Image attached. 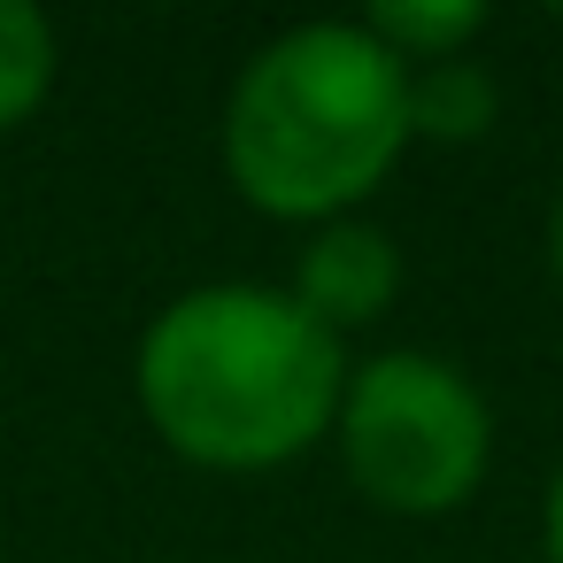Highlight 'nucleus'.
Instances as JSON below:
<instances>
[{
	"instance_id": "f257e3e1",
	"label": "nucleus",
	"mask_w": 563,
	"mask_h": 563,
	"mask_svg": "<svg viewBox=\"0 0 563 563\" xmlns=\"http://www.w3.org/2000/svg\"><path fill=\"white\" fill-rule=\"evenodd\" d=\"M347 363V340H332L286 286L217 278L147 317L132 394L178 463L247 478L332 440Z\"/></svg>"
},
{
	"instance_id": "f03ea898",
	"label": "nucleus",
	"mask_w": 563,
	"mask_h": 563,
	"mask_svg": "<svg viewBox=\"0 0 563 563\" xmlns=\"http://www.w3.org/2000/svg\"><path fill=\"white\" fill-rule=\"evenodd\" d=\"M409 155V70L363 32L324 16L263 40L217 117L224 186L271 224L355 217Z\"/></svg>"
},
{
	"instance_id": "7ed1b4c3",
	"label": "nucleus",
	"mask_w": 563,
	"mask_h": 563,
	"mask_svg": "<svg viewBox=\"0 0 563 563\" xmlns=\"http://www.w3.org/2000/svg\"><path fill=\"white\" fill-rule=\"evenodd\" d=\"M332 448L371 509L455 517L494 471V409L463 363L432 347H378L347 363Z\"/></svg>"
},
{
	"instance_id": "20e7f679",
	"label": "nucleus",
	"mask_w": 563,
	"mask_h": 563,
	"mask_svg": "<svg viewBox=\"0 0 563 563\" xmlns=\"http://www.w3.org/2000/svg\"><path fill=\"white\" fill-rule=\"evenodd\" d=\"M286 294H294L332 340L371 332V324L401 301V247H394V232H378L371 217L317 224V232L301 240V255H294Z\"/></svg>"
},
{
	"instance_id": "39448f33",
	"label": "nucleus",
	"mask_w": 563,
	"mask_h": 563,
	"mask_svg": "<svg viewBox=\"0 0 563 563\" xmlns=\"http://www.w3.org/2000/svg\"><path fill=\"white\" fill-rule=\"evenodd\" d=\"M501 117V86L455 55V63H432V70H409V140H432V147H471L486 140Z\"/></svg>"
},
{
	"instance_id": "423d86ee",
	"label": "nucleus",
	"mask_w": 563,
	"mask_h": 563,
	"mask_svg": "<svg viewBox=\"0 0 563 563\" xmlns=\"http://www.w3.org/2000/svg\"><path fill=\"white\" fill-rule=\"evenodd\" d=\"M363 32H371L401 70H432V63L471 55V40L486 32V9H478V0H371V9H363Z\"/></svg>"
},
{
	"instance_id": "0eeeda50",
	"label": "nucleus",
	"mask_w": 563,
	"mask_h": 563,
	"mask_svg": "<svg viewBox=\"0 0 563 563\" xmlns=\"http://www.w3.org/2000/svg\"><path fill=\"white\" fill-rule=\"evenodd\" d=\"M63 78V40L47 24V9L32 0H0V132H16L47 109Z\"/></svg>"
},
{
	"instance_id": "6e6552de",
	"label": "nucleus",
	"mask_w": 563,
	"mask_h": 563,
	"mask_svg": "<svg viewBox=\"0 0 563 563\" xmlns=\"http://www.w3.org/2000/svg\"><path fill=\"white\" fill-rule=\"evenodd\" d=\"M540 555L563 563V463H555V478H548V494H540Z\"/></svg>"
},
{
	"instance_id": "1a4fd4ad",
	"label": "nucleus",
	"mask_w": 563,
	"mask_h": 563,
	"mask_svg": "<svg viewBox=\"0 0 563 563\" xmlns=\"http://www.w3.org/2000/svg\"><path fill=\"white\" fill-rule=\"evenodd\" d=\"M548 271L563 286V186H555V209H548Z\"/></svg>"
}]
</instances>
